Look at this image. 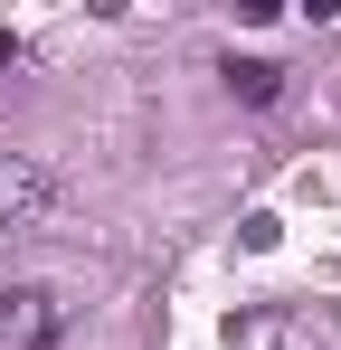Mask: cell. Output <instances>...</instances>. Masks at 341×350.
Instances as JSON below:
<instances>
[{"mask_svg": "<svg viewBox=\"0 0 341 350\" xmlns=\"http://www.w3.org/2000/svg\"><path fill=\"white\" fill-rule=\"evenodd\" d=\"M227 350H294V312L284 303H247L227 322Z\"/></svg>", "mask_w": 341, "mask_h": 350, "instance_id": "3", "label": "cell"}, {"mask_svg": "<svg viewBox=\"0 0 341 350\" xmlns=\"http://www.w3.org/2000/svg\"><path fill=\"white\" fill-rule=\"evenodd\" d=\"M66 341V303L48 284H10L0 293V350H57Z\"/></svg>", "mask_w": 341, "mask_h": 350, "instance_id": "1", "label": "cell"}, {"mask_svg": "<svg viewBox=\"0 0 341 350\" xmlns=\"http://www.w3.org/2000/svg\"><path fill=\"white\" fill-rule=\"evenodd\" d=\"M0 66H19V38H10V29H0Z\"/></svg>", "mask_w": 341, "mask_h": 350, "instance_id": "5", "label": "cell"}, {"mask_svg": "<svg viewBox=\"0 0 341 350\" xmlns=\"http://www.w3.org/2000/svg\"><path fill=\"white\" fill-rule=\"evenodd\" d=\"M57 208V171L38 152H0V228H38Z\"/></svg>", "mask_w": 341, "mask_h": 350, "instance_id": "2", "label": "cell"}, {"mask_svg": "<svg viewBox=\"0 0 341 350\" xmlns=\"http://www.w3.org/2000/svg\"><path fill=\"white\" fill-rule=\"evenodd\" d=\"M227 95H237V105H275V95H284V66L275 57H227Z\"/></svg>", "mask_w": 341, "mask_h": 350, "instance_id": "4", "label": "cell"}]
</instances>
